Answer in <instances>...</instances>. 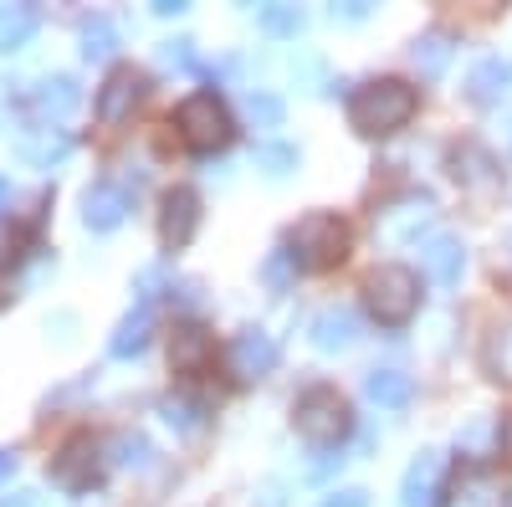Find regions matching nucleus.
I'll return each instance as SVG.
<instances>
[{
    "instance_id": "obj_1",
    "label": "nucleus",
    "mask_w": 512,
    "mask_h": 507,
    "mask_svg": "<svg viewBox=\"0 0 512 507\" xmlns=\"http://www.w3.org/2000/svg\"><path fill=\"white\" fill-rule=\"evenodd\" d=\"M415 108H420V93L410 88V82L374 77L349 98V123L359 134H369V139H384V134H400L405 123L415 118Z\"/></svg>"
},
{
    "instance_id": "obj_2",
    "label": "nucleus",
    "mask_w": 512,
    "mask_h": 507,
    "mask_svg": "<svg viewBox=\"0 0 512 507\" xmlns=\"http://www.w3.org/2000/svg\"><path fill=\"white\" fill-rule=\"evenodd\" d=\"M287 257H292V267H303V272L338 267V262L349 257V226L338 221L333 210H313V216H303V221L292 226Z\"/></svg>"
},
{
    "instance_id": "obj_3",
    "label": "nucleus",
    "mask_w": 512,
    "mask_h": 507,
    "mask_svg": "<svg viewBox=\"0 0 512 507\" xmlns=\"http://www.w3.org/2000/svg\"><path fill=\"white\" fill-rule=\"evenodd\" d=\"M292 426H297V436L313 441V446H333L338 436H349L354 415H349L344 395H338L333 385H313V390L297 395V405H292Z\"/></svg>"
},
{
    "instance_id": "obj_4",
    "label": "nucleus",
    "mask_w": 512,
    "mask_h": 507,
    "mask_svg": "<svg viewBox=\"0 0 512 507\" xmlns=\"http://www.w3.org/2000/svg\"><path fill=\"white\" fill-rule=\"evenodd\" d=\"M364 303H369L379 328H405L420 308V277L410 267H379L364 282Z\"/></svg>"
},
{
    "instance_id": "obj_5",
    "label": "nucleus",
    "mask_w": 512,
    "mask_h": 507,
    "mask_svg": "<svg viewBox=\"0 0 512 507\" xmlns=\"http://www.w3.org/2000/svg\"><path fill=\"white\" fill-rule=\"evenodd\" d=\"M175 129H180V139L190 144V149H221L226 139H231V113H226V103L216 98V93H190L180 108H175Z\"/></svg>"
},
{
    "instance_id": "obj_6",
    "label": "nucleus",
    "mask_w": 512,
    "mask_h": 507,
    "mask_svg": "<svg viewBox=\"0 0 512 507\" xmlns=\"http://www.w3.org/2000/svg\"><path fill=\"white\" fill-rule=\"evenodd\" d=\"M52 482L67 487V492H88L98 482V441L88 431L62 441V451L52 456Z\"/></svg>"
},
{
    "instance_id": "obj_7",
    "label": "nucleus",
    "mask_w": 512,
    "mask_h": 507,
    "mask_svg": "<svg viewBox=\"0 0 512 507\" xmlns=\"http://www.w3.org/2000/svg\"><path fill=\"white\" fill-rule=\"evenodd\" d=\"M195 226H200V195L190 185L164 190V205H159V241H164V251L190 246Z\"/></svg>"
},
{
    "instance_id": "obj_8",
    "label": "nucleus",
    "mask_w": 512,
    "mask_h": 507,
    "mask_svg": "<svg viewBox=\"0 0 512 507\" xmlns=\"http://www.w3.org/2000/svg\"><path fill=\"white\" fill-rule=\"evenodd\" d=\"M144 93H149V77H144L139 67H118L103 88H98V118H103V123H123L128 113L144 103Z\"/></svg>"
},
{
    "instance_id": "obj_9",
    "label": "nucleus",
    "mask_w": 512,
    "mask_h": 507,
    "mask_svg": "<svg viewBox=\"0 0 512 507\" xmlns=\"http://www.w3.org/2000/svg\"><path fill=\"white\" fill-rule=\"evenodd\" d=\"M451 175H456V185H461L466 195H492V190L502 185V164H497V154L482 149V144H461V149L451 154Z\"/></svg>"
},
{
    "instance_id": "obj_10",
    "label": "nucleus",
    "mask_w": 512,
    "mask_h": 507,
    "mask_svg": "<svg viewBox=\"0 0 512 507\" xmlns=\"http://www.w3.org/2000/svg\"><path fill=\"white\" fill-rule=\"evenodd\" d=\"M436 221V200L431 195H405L390 210H379V236L384 241H420V231Z\"/></svg>"
},
{
    "instance_id": "obj_11",
    "label": "nucleus",
    "mask_w": 512,
    "mask_h": 507,
    "mask_svg": "<svg viewBox=\"0 0 512 507\" xmlns=\"http://www.w3.org/2000/svg\"><path fill=\"white\" fill-rule=\"evenodd\" d=\"M441 477H446V456L420 451L400 482V507H441Z\"/></svg>"
},
{
    "instance_id": "obj_12",
    "label": "nucleus",
    "mask_w": 512,
    "mask_h": 507,
    "mask_svg": "<svg viewBox=\"0 0 512 507\" xmlns=\"http://www.w3.org/2000/svg\"><path fill=\"white\" fill-rule=\"evenodd\" d=\"M123 216H128V190L123 185L98 180V185L82 190V226L88 231H118Z\"/></svg>"
},
{
    "instance_id": "obj_13",
    "label": "nucleus",
    "mask_w": 512,
    "mask_h": 507,
    "mask_svg": "<svg viewBox=\"0 0 512 507\" xmlns=\"http://www.w3.org/2000/svg\"><path fill=\"white\" fill-rule=\"evenodd\" d=\"M308 333H313V349H323V354H344L354 338H359V313L344 308V303H328V308L308 323Z\"/></svg>"
},
{
    "instance_id": "obj_14",
    "label": "nucleus",
    "mask_w": 512,
    "mask_h": 507,
    "mask_svg": "<svg viewBox=\"0 0 512 507\" xmlns=\"http://www.w3.org/2000/svg\"><path fill=\"white\" fill-rule=\"evenodd\" d=\"M231 364H236V374H241V379H262V374H272V369H277V338H272V333H262V328L236 333V344H231Z\"/></svg>"
},
{
    "instance_id": "obj_15",
    "label": "nucleus",
    "mask_w": 512,
    "mask_h": 507,
    "mask_svg": "<svg viewBox=\"0 0 512 507\" xmlns=\"http://www.w3.org/2000/svg\"><path fill=\"white\" fill-rule=\"evenodd\" d=\"M210 359H216V338H210L200 323H185L169 338V369L175 374H200Z\"/></svg>"
},
{
    "instance_id": "obj_16",
    "label": "nucleus",
    "mask_w": 512,
    "mask_h": 507,
    "mask_svg": "<svg viewBox=\"0 0 512 507\" xmlns=\"http://www.w3.org/2000/svg\"><path fill=\"white\" fill-rule=\"evenodd\" d=\"M507 88H512V62H502V57H482L472 72H466V98H472L477 108L502 103Z\"/></svg>"
},
{
    "instance_id": "obj_17",
    "label": "nucleus",
    "mask_w": 512,
    "mask_h": 507,
    "mask_svg": "<svg viewBox=\"0 0 512 507\" xmlns=\"http://www.w3.org/2000/svg\"><path fill=\"white\" fill-rule=\"evenodd\" d=\"M26 108H31L36 118H62V113H72V108H77V82H72L67 72L41 77L36 88L26 93Z\"/></svg>"
},
{
    "instance_id": "obj_18",
    "label": "nucleus",
    "mask_w": 512,
    "mask_h": 507,
    "mask_svg": "<svg viewBox=\"0 0 512 507\" xmlns=\"http://www.w3.org/2000/svg\"><path fill=\"white\" fill-rule=\"evenodd\" d=\"M420 262H425V272H431V282L456 287L461 282V267H466V246L456 236H431V241L420 246Z\"/></svg>"
},
{
    "instance_id": "obj_19",
    "label": "nucleus",
    "mask_w": 512,
    "mask_h": 507,
    "mask_svg": "<svg viewBox=\"0 0 512 507\" xmlns=\"http://www.w3.org/2000/svg\"><path fill=\"white\" fill-rule=\"evenodd\" d=\"M364 395H369L379 410H400V405H410V395H415V379H410L405 369H369V374H364Z\"/></svg>"
},
{
    "instance_id": "obj_20",
    "label": "nucleus",
    "mask_w": 512,
    "mask_h": 507,
    "mask_svg": "<svg viewBox=\"0 0 512 507\" xmlns=\"http://www.w3.org/2000/svg\"><path fill=\"white\" fill-rule=\"evenodd\" d=\"M16 154L26 164H36V169H47V164H57V159L72 154V139H67V129H31V134H21Z\"/></svg>"
},
{
    "instance_id": "obj_21",
    "label": "nucleus",
    "mask_w": 512,
    "mask_h": 507,
    "mask_svg": "<svg viewBox=\"0 0 512 507\" xmlns=\"http://www.w3.org/2000/svg\"><path fill=\"white\" fill-rule=\"evenodd\" d=\"M149 333H154V318H149V308H134L118 328H113V338H108V354L113 359H134V354H144L149 349Z\"/></svg>"
},
{
    "instance_id": "obj_22",
    "label": "nucleus",
    "mask_w": 512,
    "mask_h": 507,
    "mask_svg": "<svg viewBox=\"0 0 512 507\" xmlns=\"http://www.w3.org/2000/svg\"><path fill=\"white\" fill-rule=\"evenodd\" d=\"M451 36L446 31H425V36H415V47H410V57H415V67H420V77H441L446 67H451Z\"/></svg>"
},
{
    "instance_id": "obj_23",
    "label": "nucleus",
    "mask_w": 512,
    "mask_h": 507,
    "mask_svg": "<svg viewBox=\"0 0 512 507\" xmlns=\"http://www.w3.org/2000/svg\"><path fill=\"white\" fill-rule=\"evenodd\" d=\"M36 26H41L36 6H0V52H21L36 36Z\"/></svg>"
},
{
    "instance_id": "obj_24",
    "label": "nucleus",
    "mask_w": 512,
    "mask_h": 507,
    "mask_svg": "<svg viewBox=\"0 0 512 507\" xmlns=\"http://www.w3.org/2000/svg\"><path fill=\"white\" fill-rule=\"evenodd\" d=\"M456 507H507V492L492 472H472L456 482Z\"/></svg>"
},
{
    "instance_id": "obj_25",
    "label": "nucleus",
    "mask_w": 512,
    "mask_h": 507,
    "mask_svg": "<svg viewBox=\"0 0 512 507\" xmlns=\"http://www.w3.org/2000/svg\"><path fill=\"white\" fill-rule=\"evenodd\" d=\"M118 52V26L108 16H88L82 21V57L88 62H108Z\"/></svg>"
},
{
    "instance_id": "obj_26",
    "label": "nucleus",
    "mask_w": 512,
    "mask_h": 507,
    "mask_svg": "<svg viewBox=\"0 0 512 507\" xmlns=\"http://www.w3.org/2000/svg\"><path fill=\"white\" fill-rule=\"evenodd\" d=\"M256 164H262L272 180H282V175H292V169H297V144H287V139H262V144H256Z\"/></svg>"
},
{
    "instance_id": "obj_27",
    "label": "nucleus",
    "mask_w": 512,
    "mask_h": 507,
    "mask_svg": "<svg viewBox=\"0 0 512 507\" xmlns=\"http://www.w3.org/2000/svg\"><path fill=\"white\" fill-rule=\"evenodd\" d=\"M241 113L256 123V129H277V123H282V98L277 93H262V88H256V93H246V103H241Z\"/></svg>"
},
{
    "instance_id": "obj_28",
    "label": "nucleus",
    "mask_w": 512,
    "mask_h": 507,
    "mask_svg": "<svg viewBox=\"0 0 512 507\" xmlns=\"http://www.w3.org/2000/svg\"><path fill=\"white\" fill-rule=\"evenodd\" d=\"M159 415L169 420L175 431H200V420H205V405L200 400H190V395H169L164 405H159Z\"/></svg>"
},
{
    "instance_id": "obj_29",
    "label": "nucleus",
    "mask_w": 512,
    "mask_h": 507,
    "mask_svg": "<svg viewBox=\"0 0 512 507\" xmlns=\"http://www.w3.org/2000/svg\"><path fill=\"white\" fill-rule=\"evenodd\" d=\"M292 77H297V88H308V93H323V82H328V67L318 52H297L292 62Z\"/></svg>"
},
{
    "instance_id": "obj_30",
    "label": "nucleus",
    "mask_w": 512,
    "mask_h": 507,
    "mask_svg": "<svg viewBox=\"0 0 512 507\" xmlns=\"http://www.w3.org/2000/svg\"><path fill=\"white\" fill-rule=\"evenodd\" d=\"M487 364L497 379H512V318L492 333V349H487Z\"/></svg>"
},
{
    "instance_id": "obj_31",
    "label": "nucleus",
    "mask_w": 512,
    "mask_h": 507,
    "mask_svg": "<svg viewBox=\"0 0 512 507\" xmlns=\"http://www.w3.org/2000/svg\"><path fill=\"white\" fill-rule=\"evenodd\" d=\"M262 26L277 31V36H297L303 31V11L297 6H262Z\"/></svg>"
},
{
    "instance_id": "obj_32",
    "label": "nucleus",
    "mask_w": 512,
    "mask_h": 507,
    "mask_svg": "<svg viewBox=\"0 0 512 507\" xmlns=\"http://www.w3.org/2000/svg\"><path fill=\"white\" fill-rule=\"evenodd\" d=\"M113 461H118V467H144V461H149V441H144L139 431H123V436H118V456H113Z\"/></svg>"
},
{
    "instance_id": "obj_33",
    "label": "nucleus",
    "mask_w": 512,
    "mask_h": 507,
    "mask_svg": "<svg viewBox=\"0 0 512 507\" xmlns=\"http://www.w3.org/2000/svg\"><path fill=\"white\" fill-rule=\"evenodd\" d=\"M159 62L164 67H195V41L190 36H175V41H164V47H159Z\"/></svg>"
},
{
    "instance_id": "obj_34",
    "label": "nucleus",
    "mask_w": 512,
    "mask_h": 507,
    "mask_svg": "<svg viewBox=\"0 0 512 507\" xmlns=\"http://www.w3.org/2000/svg\"><path fill=\"white\" fill-rule=\"evenodd\" d=\"M292 272H297V267H292V257H287V251H272V257H267V267H262V277L272 282V292H282V287L292 282Z\"/></svg>"
},
{
    "instance_id": "obj_35",
    "label": "nucleus",
    "mask_w": 512,
    "mask_h": 507,
    "mask_svg": "<svg viewBox=\"0 0 512 507\" xmlns=\"http://www.w3.org/2000/svg\"><path fill=\"white\" fill-rule=\"evenodd\" d=\"M323 507H369V492L364 487H344V492H333Z\"/></svg>"
},
{
    "instance_id": "obj_36",
    "label": "nucleus",
    "mask_w": 512,
    "mask_h": 507,
    "mask_svg": "<svg viewBox=\"0 0 512 507\" xmlns=\"http://www.w3.org/2000/svg\"><path fill=\"white\" fill-rule=\"evenodd\" d=\"M487 436H492L487 420H472V426H466V436H461V446H466V451H477V446H487Z\"/></svg>"
},
{
    "instance_id": "obj_37",
    "label": "nucleus",
    "mask_w": 512,
    "mask_h": 507,
    "mask_svg": "<svg viewBox=\"0 0 512 507\" xmlns=\"http://www.w3.org/2000/svg\"><path fill=\"white\" fill-rule=\"evenodd\" d=\"M364 16H369L364 0H349V6H333V21H364Z\"/></svg>"
},
{
    "instance_id": "obj_38",
    "label": "nucleus",
    "mask_w": 512,
    "mask_h": 507,
    "mask_svg": "<svg viewBox=\"0 0 512 507\" xmlns=\"http://www.w3.org/2000/svg\"><path fill=\"white\" fill-rule=\"evenodd\" d=\"M185 0H154V16H185Z\"/></svg>"
},
{
    "instance_id": "obj_39",
    "label": "nucleus",
    "mask_w": 512,
    "mask_h": 507,
    "mask_svg": "<svg viewBox=\"0 0 512 507\" xmlns=\"http://www.w3.org/2000/svg\"><path fill=\"white\" fill-rule=\"evenodd\" d=\"M0 507H41L36 492H11V497H0Z\"/></svg>"
},
{
    "instance_id": "obj_40",
    "label": "nucleus",
    "mask_w": 512,
    "mask_h": 507,
    "mask_svg": "<svg viewBox=\"0 0 512 507\" xmlns=\"http://www.w3.org/2000/svg\"><path fill=\"white\" fill-rule=\"evenodd\" d=\"M16 472V451H6V446H0V482H6Z\"/></svg>"
},
{
    "instance_id": "obj_41",
    "label": "nucleus",
    "mask_w": 512,
    "mask_h": 507,
    "mask_svg": "<svg viewBox=\"0 0 512 507\" xmlns=\"http://www.w3.org/2000/svg\"><path fill=\"white\" fill-rule=\"evenodd\" d=\"M262 507H282V492L277 487H262Z\"/></svg>"
},
{
    "instance_id": "obj_42",
    "label": "nucleus",
    "mask_w": 512,
    "mask_h": 507,
    "mask_svg": "<svg viewBox=\"0 0 512 507\" xmlns=\"http://www.w3.org/2000/svg\"><path fill=\"white\" fill-rule=\"evenodd\" d=\"M6 205H11V180L0 175V210H6Z\"/></svg>"
},
{
    "instance_id": "obj_43",
    "label": "nucleus",
    "mask_w": 512,
    "mask_h": 507,
    "mask_svg": "<svg viewBox=\"0 0 512 507\" xmlns=\"http://www.w3.org/2000/svg\"><path fill=\"white\" fill-rule=\"evenodd\" d=\"M502 446H507V456H512V420H507V426H502Z\"/></svg>"
}]
</instances>
